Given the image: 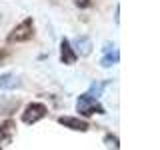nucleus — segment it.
<instances>
[{
    "instance_id": "obj_9",
    "label": "nucleus",
    "mask_w": 160,
    "mask_h": 150,
    "mask_svg": "<svg viewBox=\"0 0 160 150\" xmlns=\"http://www.w3.org/2000/svg\"><path fill=\"white\" fill-rule=\"evenodd\" d=\"M20 86V80L16 74H2L0 76V88L2 90H14Z\"/></svg>"
},
{
    "instance_id": "obj_6",
    "label": "nucleus",
    "mask_w": 160,
    "mask_h": 150,
    "mask_svg": "<svg viewBox=\"0 0 160 150\" xmlns=\"http://www.w3.org/2000/svg\"><path fill=\"white\" fill-rule=\"evenodd\" d=\"M118 58H120L118 48L114 46V44H110V42L104 44V56L100 60V64H102L104 68H110V66H114V64L118 62Z\"/></svg>"
},
{
    "instance_id": "obj_10",
    "label": "nucleus",
    "mask_w": 160,
    "mask_h": 150,
    "mask_svg": "<svg viewBox=\"0 0 160 150\" xmlns=\"http://www.w3.org/2000/svg\"><path fill=\"white\" fill-rule=\"evenodd\" d=\"M20 106V100L16 98H12L10 102H0V114H12V112H16Z\"/></svg>"
},
{
    "instance_id": "obj_14",
    "label": "nucleus",
    "mask_w": 160,
    "mask_h": 150,
    "mask_svg": "<svg viewBox=\"0 0 160 150\" xmlns=\"http://www.w3.org/2000/svg\"><path fill=\"white\" fill-rule=\"evenodd\" d=\"M8 56H10V50H8V48H4V46H0V64L6 62Z\"/></svg>"
},
{
    "instance_id": "obj_2",
    "label": "nucleus",
    "mask_w": 160,
    "mask_h": 150,
    "mask_svg": "<svg viewBox=\"0 0 160 150\" xmlns=\"http://www.w3.org/2000/svg\"><path fill=\"white\" fill-rule=\"evenodd\" d=\"M34 36V20L24 18L20 24H16L8 34V42H28Z\"/></svg>"
},
{
    "instance_id": "obj_8",
    "label": "nucleus",
    "mask_w": 160,
    "mask_h": 150,
    "mask_svg": "<svg viewBox=\"0 0 160 150\" xmlns=\"http://www.w3.org/2000/svg\"><path fill=\"white\" fill-rule=\"evenodd\" d=\"M76 54H82V56H88L90 52H92V40L88 36H78L76 38V50H74Z\"/></svg>"
},
{
    "instance_id": "obj_11",
    "label": "nucleus",
    "mask_w": 160,
    "mask_h": 150,
    "mask_svg": "<svg viewBox=\"0 0 160 150\" xmlns=\"http://www.w3.org/2000/svg\"><path fill=\"white\" fill-rule=\"evenodd\" d=\"M104 142H106V146L110 150H118V146H120V144H118V136H116V134H110V132L104 136Z\"/></svg>"
},
{
    "instance_id": "obj_4",
    "label": "nucleus",
    "mask_w": 160,
    "mask_h": 150,
    "mask_svg": "<svg viewBox=\"0 0 160 150\" xmlns=\"http://www.w3.org/2000/svg\"><path fill=\"white\" fill-rule=\"evenodd\" d=\"M14 134H16V122L14 120H4L0 124V150H4L8 144H12Z\"/></svg>"
},
{
    "instance_id": "obj_3",
    "label": "nucleus",
    "mask_w": 160,
    "mask_h": 150,
    "mask_svg": "<svg viewBox=\"0 0 160 150\" xmlns=\"http://www.w3.org/2000/svg\"><path fill=\"white\" fill-rule=\"evenodd\" d=\"M48 114V108L42 102H30L22 112V122L24 124H36L38 120H42Z\"/></svg>"
},
{
    "instance_id": "obj_5",
    "label": "nucleus",
    "mask_w": 160,
    "mask_h": 150,
    "mask_svg": "<svg viewBox=\"0 0 160 150\" xmlns=\"http://www.w3.org/2000/svg\"><path fill=\"white\" fill-rule=\"evenodd\" d=\"M58 124H62L64 128H70V130H76V132H86L90 128L88 122H84V120H80L76 116H60L58 118Z\"/></svg>"
},
{
    "instance_id": "obj_7",
    "label": "nucleus",
    "mask_w": 160,
    "mask_h": 150,
    "mask_svg": "<svg viewBox=\"0 0 160 150\" xmlns=\"http://www.w3.org/2000/svg\"><path fill=\"white\" fill-rule=\"evenodd\" d=\"M78 58V54L74 52L72 44H70L68 38H62V42H60V60H62V64H74Z\"/></svg>"
},
{
    "instance_id": "obj_1",
    "label": "nucleus",
    "mask_w": 160,
    "mask_h": 150,
    "mask_svg": "<svg viewBox=\"0 0 160 150\" xmlns=\"http://www.w3.org/2000/svg\"><path fill=\"white\" fill-rule=\"evenodd\" d=\"M76 110L82 114L84 118L92 116V114H104V106L94 96H90L88 92L78 96V100H76Z\"/></svg>"
},
{
    "instance_id": "obj_13",
    "label": "nucleus",
    "mask_w": 160,
    "mask_h": 150,
    "mask_svg": "<svg viewBox=\"0 0 160 150\" xmlns=\"http://www.w3.org/2000/svg\"><path fill=\"white\" fill-rule=\"evenodd\" d=\"M94 2L96 0H74V4L78 8H90V6H94Z\"/></svg>"
},
{
    "instance_id": "obj_12",
    "label": "nucleus",
    "mask_w": 160,
    "mask_h": 150,
    "mask_svg": "<svg viewBox=\"0 0 160 150\" xmlns=\"http://www.w3.org/2000/svg\"><path fill=\"white\" fill-rule=\"evenodd\" d=\"M106 84L108 82H94L92 84V86H90V96H94V94H96V96H100V92H102V90H104V86H106Z\"/></svg>"
}]
</instances>
